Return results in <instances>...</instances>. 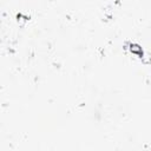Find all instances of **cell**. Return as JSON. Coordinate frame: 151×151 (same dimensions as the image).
Instances as JSON below:
<instances>
[{"instance_id": "6da1fadb", "label": "cell", "mask_w": 151, "mask_h": 151, "mask_svg": "<svg viewBox=\"0 0 151 151\" xmlns=\"http://www.w3.org/2000/svg\"><path fill=\"white\" fill-rule=\"evenodd\" d=\"M129 50H130V52H131L132 54H136V55H138V57H140V58H143V55H144L143 48H142L139 45H137V44H133V42L129 44Z\"/></svg>"}]
</instances>
